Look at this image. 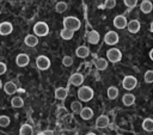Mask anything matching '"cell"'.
<instances>
[{
    "label": "cell",
    "mask_w": 153,
    "mask_h": 135,
    "mask_svg": "<svg viewBox=\"0 0 153 135\" xmlns=\"http://www.w3.org/2000/svg\"><path fill=\"white\" fill-rule=\"evenodd\" d=\"M92 116H93V111H92L91 108H82V110L80 112V117L82 119H85V121L86 119H91Z\"/></svg>",
    "instance_id": "cell-22"
},
{
    "label": "cell",
    "mask_w": 153,
    "mask_h": 135,
    "mask_svg": "<svg viewBox=\"0 0 153 135\" xmlns=\"http://www.w3.org/2000/svg\"><path fill=\"white\" fill-rule=\"evenodd\" d=\"M86 135H96V134H94V133H87Z\"/></svg>",
    "instance_id": "cell-39"
},
{
    "label": "cell",
    "mask_w": 153,
    "mask_h": 135,
    "mask_svg": "<svg viewBox=\"0 0 153 135\" xmlns=\"http://www.w3.org/2000/svg\"><path fill=\"white\" fill-rule=\"evenodd\" d=\"M62 63H63V66H66V67H69V66H72L73 65V59L71 57V56H63V59H62Z\"/></svg>",
    "instance_id": "cell-32"
},
{
    "label": "cell",
    "mask_w": 153,
    "mask_h": 135,
    "mask_svg": "<svg viewBox=\"0 0 153 135\" xmlns=\"http://www.w3.org/2000/svg\"><path fill=\"white\" fill-rule=\"evenodd\" d=\"M66 10H67V4H66L65 1H60V2H57L56 6H55V11H56L57 13H62V12H65Z\"/></svg>",
    "instance_id": "cell-29"
},
{
    "label": "cell",
    "mask_w": 153,
    "mask_h": 135,
    "mask_svg": "<svg viewBox=\"0 0 153 135\" xmlns=\"http://www.w3.org/2000/svg\"><path fill=\"white\" fill-rule=\"evenodd\" d=\"M5 72H6V65L4 62H1L0 63V74H5Z\"/></svg>",
    "instance_id": "cell-35"
},
{
    "label": "cell",
    "mask_w": 153,
    "mask_h": 135,
    "mask_svg": "<svg viewBox=\"0 0 153 135\" xmlns=\"http://www.w3.org/2000/svg\"><path fill=\"white\" fill-rule=\"evenodd\" d=\"M108 67V60H105L104 57H99L96 60V68L98 70H104Z\"/></svg>",
    "instance_id": "cell-23"
},
{
    "label": "cell",
    "mask_w": 153,
    "mask_h": 135,
    "mask_svg": "<svg viewBox=\"0 0 153 135\" xmlns=\"http://www.w3.org/2000/svg\"><path fill=\"white\" fill-rule=\"evenodd\" d=\"M43 134H44V135H55L53 130H44V131H43Z\"/></svg>",
    "instance_id": "cell-36"
},
{
    "label": "cell",
    "mask_w": 153,
    "mask_h": 135,
    "mask_svg": "<svg viewBox=\"0 0 153 135\" xmlns=\"http://www.w3.org/2000/svg\"><path fill=\"white\" fill-rule=\"evenodd\" d=\"M106 93H108L109 99H116L117 96H118V88L116 86H110L108 88V92Z\"/></svg>",
    "instance_id": "cell-27"
},
{
    "label": "cell",
    "mask_w": 153,
    "mask_h": 135,
    "mask_svg": "<svg viewBox=\"0 0 153 135\" xmlns=\"http://www.w3.org/2000/svg\"><path fill=\"white\" fill-rule=\"evenodd\" d=\"M57 135H66V134H63V133H59Z\"/></svg>",
    "instance_id": "cell-40"
},
{
    "label": "cell",
    "mask_w": 153,
    "mask_h": 135,
    "mask_svg": "<svg viewBox=\"0 0 153 135\" xmlns=\"http://www.w3.org/2000/svg\"><path fill=\"white\" fill-rule=\"evenodd\" d=\"M104 6H105V8L111 10V8H114L116 6V0H105Z\"/></svg>",
    "instance_id": "cell-33"
},
{
    "label": "cell",
    "mask_w": 153,
    "mask_h": 135,
    "mask_svg": "<svg viewBox=\"0 0 153 135\" xmlns=\"http://www.w3.org/2000/svg\"><path fill=\"white\" fill-rule=\"evenodd\" d=\"M122 103L126 105V106H130L135 103V96L131 94V93H127L122 97Z\"/></svg>",
    "instance_id": "cell-20"
},
{
    "label": "cell",
    "mask_w": 153,
    "mask_h": 135,
    "mask_svg": "<svg viewBox=\"0 0 153 135\" xmlns=\"http://www.w3.org/2000/svg\"><path fill=\"white\" fill-rule=\"evenodd\" d=\"M75 55L80 59H85L90 55V49L86 47V45H80L75 49Z\"/></svg>",
    "instance_id": "cell-13"
},
{
    "label": "cell",
    "mask_w": 153,
    "mask_h": 135,
    "mask_svg": "<svg viewBox=\"0 0 153 135\" xmlns=\"http://www.w3.org/2000/svg\"><path fill=\"white\" fill-rule=\"evenodd\" d=\"M104 41L109 45H114L118 42V33L115 31H108L104 36Z\"/></svg>",
    "instance_id": "cell-7"
},
{
    "label": "cell",
    "mask_w": 153,
    "mask_h": 135,
    "mask_svg": "<svg viewBox=\"0 0 153 135\" xmlns=\"http://www.w3.org/2000/svg\"><path fill=\"white\" fill-rule=\"evenodd\" d=\"M81 26V23L80 20L76 18V17H65L63 18V27L66 29H69L72 31H76L79 30Z\"/></svg>",
    "instance_id": "cell-1"
},
{
    "label": "cell",
    "mask_w": 153,
    "mask_h": 135,
    "mask_svg": "<svg viewBox=\"0 0 153 135\" xmlns=\"http://www.w3.org/2000/svg\"><path fill=\"white\" fill-rule=\"evenodd\" d=\"M128 31L131 32V33H136L139 32L140 30V22L137 19H131L129 23H128Z\"/></svg>",
    "instance_id": "cell-14"
},
{
    "label": "cell",
    "mask_w": 153,
    "mask_h": 135,
    "mask_svg": "<svg viewBox=\"0 0 153 135\" xmlns=\"http://www.w3.org/2000/svg\"><path fill=\"white\" fill-rule=\"evenodd\" d=\"M29 62H30V57H29L26 54H19V55H17V57H16V63H17V66H19V67H25Z\"/></svg>",
    "instance_id": "cell-11"
},
{
    "label": "cell",
    "mask_w": 153,
    "mask_h": 135,
    "mask_svg": "<svg viewBox=\"0 0 153 135\" xmlns=\"http://www.w3.org/2000/svg\"><path fill=\"white\" fill-rule=\"evenodd\" d=\"M123 2H124V5H126L127 7L133 8V7H135V6H136L137 0H123Z\"/></svg>",
    "instance_id": "cell-34"
},
{
    "label": "cell",
    "mask_w": 153,
    "mask_h": 135,
    "mask_svg": "<svg viewBox=\"0 0 153 135\" xmlns=\"http://www.w3.org/2000/svg\"><path fill=\"white\" fill-rule=\"evenodd\" d=\"M142 128L146 131H153V119L152 118H146L142 122Z\"/></svg>",
    "instance_id": "cell-28"
},
{
    "label": "cell",
    "mask_w": 153,
    "mask_h": 135,
    "mask_svg": "<svg viewBox=\"0 0 153 135\" xmlns=\"http://www.w3.org/2000/svg\"><path fill=\"white\" fill-rule=\"evenodd\" d=\"M78 98L81 102H90L93 98V90L90 86H81L78 90Z\"/></svg>",
    "instance_id": "cell-2"
},
{
    "label": "cell",
    "mask_w": 153,
    "mask_h": 135,
    "mask_svg": "<svg viewBox=\"0 0 153 135\" xmlns=\"http://www.w3.org/2000/svg\"><path fill=\"white\" fill-rule=\"evenodd\" d=\"M149 57H151V60L153 61V48H152L151 51H149Z\"/></svg>",
    "instance_id": "cell-37"
},
{
    "label": "cell",
    "mask_w": 153,
    "mask_h": 135,
    "mask_svg": "<svg viewBox=\"0 0 153 135\" xmlns=\"http://www.w3.org/2000/svg\"><path fill=\"white\" fill-rule=\"evenodd\" d=\"M136 85H137V79L133 75H127L122 80V86H123L124 90H128V91L134 90Z\"/></svg>",
    "instance_id": "cell-4"
},
{
    "label": "cell",
    "mask_w": 153,
    "mask_h": 135,
    "mask_svg": "<svg viewBox=\"0 0 153 135\" xmlns=\"http://www.w3.org/2000/svg\"><path fill=\"white\" fill-rule=\"evenodd\" d=\"M60 36H61V38H63V39H66V41H69V39L73 38V36H74V31L63 27V29L61 30V32H60Z\"/></svg>",
    "instance_id": "cell-21"
},
{
    "label": "cell",
    "mask_w": 153,
    "mask_h": 135,
    "mask_svg": "<svg viewBox=\"0 0 153 135\" xmlns=\"http://www.w3.org/2000/svg\"><path fill=\"white\" fill-rule=\"evenodd\" d=\"M99 38H100V36H99V33H98L96 30L90 31L88 35H87V41H88V43H91V44H97V43L99 42Z\"/></svg>",
    "instance_id": "cell-16"
},
{
    "label": "cell",
    "mask_w": 153,
    "mask_h": 135,
    "mask_svg": "<svg viewBox=\"0 0 153 135\" xmlns=\"http://www.w3.org/2000/svg\"><path fill=\"white\" fill-rule=\"evenodd\" d=\"M149 30H151V31H152V32H153V22H152V23H151V26H149Z\"/></svg>",
    "instance_id": "cell-38"
},
{
    "label": "cell",
    "mask_w": 153,
    "mask_h": 135,
    "mask_svg": "<svg viewBox=\"0 0 153 135\" xmlns=\"http://www.w3.org/2000/svg\"><path fill=\"white\" fill-rule=\"evenodd\" d=\"M11 105L13 108H16V109H19V108H22L24 105V100H23V98L20 96H16V97H13L11 99Z\"/></svg>",
    "instance_id": "cell-24"
},
{
    "label": "cell",
    "mask_w": 153,
    "mask_h": 135,
    "mask_svg": "<svg viewBox=\"0 0 153 135\" xmlns=\"http://www.w3.org/2000/svg\"><path fill=\"white\" fill-rule=\"evenodd\" d=\"M10 122H11V121H10V117H7V116H5V115L0 117V125H1L2 128L7 127V125L10 124Z\"/></svg>",
    "instance_id": "cell-31"
},
{
    "label": "cell",
    "mask_w": 153,
    "mask_h": 135,
    "mask_svg": "<svg viewBox=\"0 0 153 135\" xmlns=\"http://www.w3.org/2000/svg\"><path fill=\"white\" fill-rule=\"evenodd\" d=\"M37 135H44V134H43V131H42V133H38Z\"/></svg>",
    "instance_id": "cell-41"
},
{
    "label": "cell",
    "mask_w": 153,
    "mask_h": 135,
    "mask_svg": "<svg viewBox=\"0 0 153 135\" xmlns=\"http://www.w3.org/2000/svg\"><path fill=\"white\" fill-rule=\"evenodd\" d=\"M17 85L13 82V81H7L5 85H4V91H5V93L6 94H13V93H16L17 92Z\"/></svg>",
    "instance_id": "cell-15"
},
{
    "label": "cell",
    "mask_w": 153,
    "mask_h": 135,
    "mask_svg": "<svg viewBox=\"0 0 153 135\" xmlns=\"http://www.w3.org/2000/svg\"><path fill=\"white\" fill-rule=\"evenodd\" d=\"M128 23L129 22H127V18L124 16H122V14L116 16L114 18V25L117 29H124V27H127L128 26Z\"/></svg>",
    "instance_id": "cell-8"
},
{
    "label": "cell",
    "mask_w": 153,
    "mask_h": 135,
    "mask_svg": "<svg viewBox=\"0 0 153 135\" xmlns=\"http://www.w3.org/2000/svg\"><path fill=\"white\" fill-rule=\"evenodd\" d=\"M33 32H35L36 36L43 37V36L48 35V32H49V26H48V24L44 23V22H38V23H36V24L33 25Z\"/></svg>",
    "instance_id": "cell-3"
},
{
    "label": "cell",
    "mask_w": 153,
    "mask_h": 135,
    "mask_svg": "<svg viewBox=\"0 0 153 135\" xmlns=\"http://www.w3.org/2000/svg\"><path fill=\"white\" fill-rule=\"evenodd\" d=\"M152 8H153V5L149 0H142V2L140 4V10L143 13H149L152 11Z\"/></svg>",
    "instance_id": "cell-19"
},
{
    "label": "cell",
    "mask_w": 153,
    "mask_h": 135,
    "mask_svg": "<svg viewBox=\"0 0 153 135\" xmlns=\"http://www.w3.org/2000/svg\"><path fill=\"white\" fill-rule=\"evenodd\" d=\"M24 43L27 45V47H35L37 45L38 43V38L36 35H27L25 38H24Z\"/></svg>",
    "instance_id": "cell-17"
},
{
    "label": "cell",
    "mask_w": 153,
    "mask_h": 135,
    "mask_svg": "<svg viewBox=\"0 0 153 135\" xmlns=\"http://www.w3.org/2000/svg\"><path fill=\"white\" fill-rule=\"evenodd\" d=\"M36 66L38 69L41 70H45L50 67V60L49 57L44 56V55H39L37 59H36Z\"/></svg>",
    "instance_id": "cell-6"
},
{
    "label": "cell",
    "mask_w": 153,
    "mask_h": 135,
    "mask_svg": "<svg viewBox=\"0 0 153 135\" xmlns=\"http://www.w3.org/2000/svg\"><path fill=\"white\" fill-rule=\"evenodd\" d=\"M109 123H110V121H109V117L106 116V115H100L98 118H97V121H96V127L97 128H106L108 125H109Z\"/></svg>",
    "instance_id": "cell-12"
},
{
    "label": "cell",
    "mask_w": 153,
    "mask_h": 135,
    "mask_svg": "<svg viewBox=\"0 0 153 135\" xmlns=\"http://www.w3.org/2000/svg\"><path fill=\"white\" fill-rule=\"evenodd\" d=\"M143 80L147 82V84H151L153 82V70H147L143 75Z\"/></svg>",
    "instance_id": "cell-30"
},
{
    "label": "cell",
    "mask_w": 153,
    "mask_h": 135,
    "mask_svg": "<svg viewBox=\"0 0 153 135\" xmlns=\"http://www.w3.org/2000/svg\"><path fill=\"white\" fill-rule=\"evenodd\" d=\"M106 59H108L110 62L115 63V62H118V61L122 59V54H121V51H120L117 48H110V49L106 51Z\"/></svg>",
    "instance_id": "cell-5"
},
{
    "label": "cell",
    "mask_w": 153,
    "mask_h": 135,
    "mask_svg": "<svg viewBox=\"0 0 153 135\" xmlns=\"http://www.w3.org/2000/svg\"><path fill=\"white\" fill-rule=\"evenodd\" d=\"M32 133H33V129L30 124H23L19 129L20 135H32Z\"/></svg>",
    "instance_id": "cell-25"
},
{
    "label": "cell",
    "mask_w": 153,
    "mask_h": 135,
    "mask_svg": "<svg viewBox=\"0 0 153 135\" xmlns=\"http://www.w3.org/2000/svg\"><path fill=\"white\" fill-rule=\"evenodd\" d=\"M67 93H68V90L67 88H65V87H57L55 90V98L59 99V100H63L67 97Z\"/></svg>",
    "instance_id": "cell-18"
},
{
    "label": "cell",
    "mask_w": 153,
    "mask_h": 135,
    "mask_svg": "<svg viewBox=\"0 0 153 135\" xmlns=\"http://www.w3.org/2000/svg\"><path fill=\"white\" fill-rule=\"evenodd\" d=\"M71 110H72L74 113H80L81 110H82V105H81V103L78 102V100H73V102L71 103Z\"/></svg>",
    "instance_id": "cell-26"
},
{
    "label": "cell",
    "mask_w": 153,
    "mask_h": 135,
    "mask_svg": "<svg viewBox=\"0 0 153 135\" xmlns=\"http://www.w3.org/2000/svg\"><path fill=\"white\" fill-rule=\"evenodd\" d=\"M13 31V26L10 22H2L0 24V33L2 36H7Z\"/></svg>",
    "instance_id": "cell-9"
},
{
    "label": "cell",
    "mask_w": 153,
    "mask_h": 135,
    "mask_svg": "<svg viewBox=\"0 0 153 135\" xmlns=\"http://www.w3.org/2000/svg\"><path fill=\"white\" fill-rule=\"evenodd\" d=\"M69 82L74 86H80L84 82V75L81 73H74L69 78Z\"/></svg>",
    "instance_id": "cell-10"
}]
</instances>
